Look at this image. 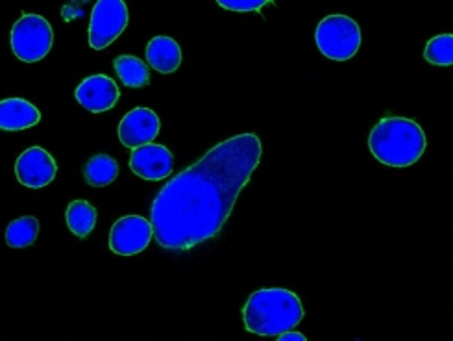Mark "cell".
<instances>
[{"label": "cell", "instance_id": "5", "mask_svg": "<svg viewBox=\"0 0 453 341\" xmlns=\"http://www.w3.org/2000/svg\"><path fill=\"white\" fill-rule=\"evenodd\" d=\"M54 43V30L45 17L25 13L12 28V50L25 64L43 59Z\"/></svg>", "mask_w": 453, "mask_h": 341}, {"label": "cell", "instance_id": "9", "mask_svg": "<svg viewBox=\"0 0 453 341\" xmlns=\"http://www.w3.org/2000/svg\"><path fill=\"white\" fill-rule=\"evenodd\" d=\"M161 128L159 117L150 108H134L119 123V139L128 149L152 143Z\"/></svg>", "mask_w": 453, "mask_h": 341}, {"label": "cell", "instance_id": "18", "mask_svg": "<svg viewBox=\"0 0 453 341\" xmlns=\"http://www.w3.org/2000/svg\"><path fill=\"white\" fill-rule=\"evenodd\" d=\"M424 58L431 66L451 67L453 66V35L441 34V35L431 37L426 45Z\"/></svg>", "mask_w": 453, "mask_h": 341}, {"label": "cell", "instance_id": "8", "mask_svg": "<svg viewBox=\"0 0 453 341\" xmlns=\"http://www.w3.org/2000/svg\"><path fill=\"white\" fill-rule=\"evenodd\" d=\"M58 166L54 158L41 147H30L17 158L15 176L23 186L39 190L49 186L56 178Z\"/></svg>", "mask_w": 453, "mask_h": 341}, {"label": "cell", "instance_id": "16", "mask_svg": "<svg viewBox=\"0 0 453 341\" xmlns=\"http://www.w3.org/2000/svg\"><path fill=\"white\" fill-rule=\"evenodd\" d=\"M67 227L78 237H88L96 225V210L88 200H73L67 212Z\"/></svg>", "mask_w": 453, "mask_h": 341}, {"label": "cell", "instance_id": "3", "mask_svg": "<svg viewBox=\"0 0 453 341\" xmlns=\"http://www.w3.org/2000/svg\"><path fill=\"white\" fill-rule=\"evenodd\" d=\"M427 145L422 127L405 117H385L368 136V149L383 166L403 169L417 164Z\"/></svg>", "mask_w": 453, "mask_h": 341}, {"label": "cell", "instance_id": "7", "mask_svg": "<svg viewBox=\"0 0 453 341\" xmlns=\"http://www.w3.org/2000/svg\"><path fill=\"white\" fill-rule=\"evenodd\" d=\"M152 237V221L141 215H125L111 227L110 249L119 256H134L145 251Z\"/></svg>", "mask_w": 453, "mask_h": 341}, {"label": "cell", "instance_id": "4", "mask_svg": "<svg viewBox=\"0 0 453 341\" xmlns=\"http://www.w3.org/2000/svg\"><path fill=\"white\" fill-rule=\"evenodd\" d=\"M315 42L326 58L346 62L361 47V28L348 15H327L317 27Z\"/></svg>", "mask_w": 453, "mask_h": 341}, {"label": "cell", "instance_id": "19", "mask_svg": "<svg viewBox=\"0 0 453 341\" xmlns=\"http://www.w3.org/2000/svg\"><path fill=\"white\" fill-rule=\"evenodd\" d=\"M217 4L232 12H259L263 6L271 3L269 0H219Z\"/></svg>", "mask_w": 453, "mask_h": 341}, {"label": "cell", "instance_id": "10", "mask_svg": "<svg viewBox=\"0 0 453 341\" xmlns=\"http://www.w3.org/2000/svg\"><path fill=\"white\" fill-rule=\"evenodd\" d=\"M174 158L173 152L157 143L142 145L132 151L130 156V169L142 180L149 182H157V180L167 178L173 173Z\"/></svg>", "mask_w": 453, "mask_h": 341}, {"label": "cell", "instance_id": "1", "mask_svg": "<svg viewBox=\"0 0 453 341\" xmlns=\"http://www.w3.org/2000/svg\"><path fill=\"white\" fill-rule=\"evenodd\" d=\"M261 139L239 134L217 143L196 164L173 176L156 195L150 221L157 245L189 251L215 237L241 190L261 162Z\"/></svg>", "mask_w": 453, "mask_h": 341}, {"label": "cell", "instance_id": "20", "mask_svg": "<svg viewBox=\"0 0 453 341\" xmlns=\"http://www.w3.org/2000/svg\"><path fill=\"white\" fill-rule=\"evenodd\" d=\"M280 341H305L307 337L303 336V334H300V332H293V330H287V332H283V334H280V336H276Z\"/></svg>", "mask_w": 453, "mask_h": 341}, {"label": "cell", "instance_id": "13", "mask_svg": "<svg viewBox=\"0 0 453 341\" xmlns=\"http://www.w3.org/2000/svg\"><path fill=\"white\" fill-rule=\"evenodd\" d=\"M149 66L157 73L171 74L181 64V49L169 35H156L147 45Z\"/></svg>", "mask_w": 453, "mask_h": 341}, {"label": "cell", "instance_id": "14", "mask_svg": "<svg viewBox=\"0 0 453 341\" xmlns=\"http://www.w3.org/2000/svg\"><path fill=\"white\" fill-rule=\"evenodd\" d=\"M113 67L120 78V82L128 88H142L150 82L149 66L135 56H119L115 58Z\"/></svg>", "mask_w": 453, "mask_h": 341}, {"label": "cell", "instance_id": "17", "mask_svg": "<svg viewBox=\"0 0 453 341\" xmlns=\"http://www.w3.org/2000/svg\"><path fill=\"white\" fill-rule=\"evenodd\" d=\"M39 234V221L32 215L19 217L6 229V244L12 249H25L35 244Z\"/></svg>", "mask_w": 453, "mask_h": 341}, {"label": "cell", "instance_id": "15", "mask_svg": "<svg viewBox=\"0 0 453 341\" xmlns=\"http://www.w3.org/2000/svg\"><path fill=\"white\" fill-rule=\"evenodd\" d=\"M84 176L93 188L110 186L119 176V164L108 154H96L89 158V162L86 164Z\"/></svg>", "mask_w": 453, "mask_h": 341}, {"label": "cell", "instance_id": "2", "mask_svg": "<svg viewBox=\"0 0 453 341\" xmlns=\"http://www.w3.org/2000/svg\"><path fill=\"white\" fill-rule=\"evenodd\" d=\"M303 306L296 293L285 288H263L254 291L242 308L244 329L256 336H280L298 327Z\"/></svg>", "mask_w": 453, "mask_h": 341}, {"label": "cell", "instance_id": "6", "mask_svg": "<svg viewBox=\"0 0 453 341\" xmlns=\"http://www.w3.org/2000/svg\"><path fill=\"white\" fill-rule=\"evenodd\" d=\"M128 27V6L122 0H98L91 12L89 47L104 50Z\"/></svg>", "mask_w": 453, "mask_h": 341}, {"label": "cell", "instance_id": "11", "mask_svg": "<svg viewBox=\"0 0 453 341\" xmlns=\"http://www.w3.org/2000/svg\"><path fill=\"white\" fill-rule=\"evenodd\" d=\"M76 100L80 106H84L91 113H102L111 110L119 103V86L113 82V78L106 74H95L86 78L76 88Z\"/></svg>", "mask_w": 453, "mask_h": 341}, {"label": "cell", "instance_id": "12", "mask_svg": "<svg viewBox=\"0 0 453 341\" xmlns=\"http://www.w3.org/2000/svg\"><path fill=\"white\" fill-rule=\"evenodd\" d=\"M41 121V112L25 98H4L0 103V128L15 132L32 128Z\"/></svg>", "mask_w": 453, "mask_h": 341}]
</instances>
